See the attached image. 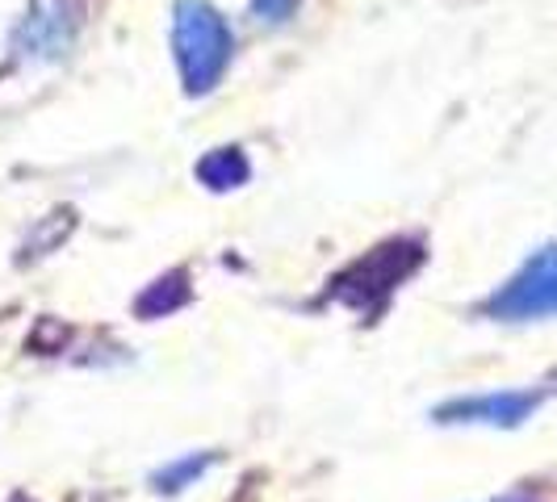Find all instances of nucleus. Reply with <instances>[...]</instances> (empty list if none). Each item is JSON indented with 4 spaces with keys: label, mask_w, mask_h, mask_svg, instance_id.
<instances>
[{
    "label": "nucleus",
    "mask_w": 557,
    "mask_h": 502,
    "mask_svg": "<svg viewBox=\"0 0 557 502\" xmlns=\"http://www.w3.org/2000/svg\"><path fill=\"white\" fill-rule=\"evenodd\" d=\"M486 314L499 323H541L557 318V243L532 251L520 273L495 289Z\"/></svg>",
    "instance_id": "obj_2"
},
{
    "label": "nucleus",
    "mask_w": 557,
    "mask_h": 502,
    "mask_svg": "<svg viewBox=\"0 0 557 502\" xmlns=\"http://www.w3.org/2000/svg\"><path fill=\"white\" fill-rule=\"evenodd\" d=\"M172 51L181 63V76L189 92H210L223 80L231 51H235V34L223 22L219 9H210L206 0H181L172 13Z\"/></svg>",
    "instance_id": "obj_1"
},
{
    "label": "nucleus",
    "mask_w": 557,
    "mask_h": 502,
    "mask_svg": "<svg viewBox=\"0 0 557 502\" xmlns=\"http://www.w3.org/2000/svg\"><path fill=\"white\" fill-rule=\"evenodd\" d=\"M541 390H503V393H478V398H457L441 406V423H486V427H520L524 418L541 406Z\"/></svg>",
    "instance_id": "obj_3"
},
{
    "label": "nucleus",
    "mask_w": 557,
    "mask_h": 502,
    "mask_svg": "<svg viewBox=\"0 0 557 502\" xmlns=\"http://www.w3.org/2000/svg\"><path fill=\"white\" fill-rule=\"evenodd\" d=\"M294 9H298V0H251L256 22H269V26L289 22V17H294Z\"/></svg>",
    "instance_id": "obj_5"
},
{
    "label": "nucleus",
    "mask_w": 557,
    "mask_h": 502,
    "mask_svg": "<svg viewBox=\"0 0 557 502\" xmlns=\"http://www.w3.org/2000/svg\"><path fill=\"white\" fill-rule=\"evenodd\" d=\"M197 176H201L210 189H235V185L248 180V160H244L235 147H223V151H214V155H206V160L197 164Z\"/></svg>",
    "instance_id": "obj_4"
},
{
    "label": "nucleus",
    "mask_w": 557,
    "mask_h": 502,
    "mask_svg": "<svg viewBox=\"0 0 557 502\" xmlns=\"http://www.w3.org/2000/svg\"><path fill=\"white\" fill-rule=\"evenodd\" d=\"M201 469H206V461L189 456V461H181V465L164 469V474H160V486H168V490H181V486H189L194 477H201Z\"/></svg>",
    "instance_id": "obj_6"
}]
</instances>
